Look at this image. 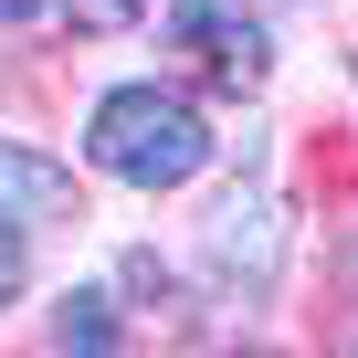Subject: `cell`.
I'll return each instance as SVG.
<instances>
[{
	"label": "cell",
	"mask_w": 358,
	"mask_h": 358,
	"mask_svg": "<svg viewBox=\"0 0 358 358\" xmlns=\"http://www.w3.org/2000/svg\"><path fill=\"white\" fill-rule=\"evenodd\" d=\"M85 158L127 190H179V179L211 169V116L179 85H106L85 116Z\"/></svg>",
	"instance_id": "cell-1"
},
{
	"label": "cell",
	"mask_w": 358,
	"mask_h": 358,
	"mask_svg": "<svg viewBox=\"0 0 358 358\" xmlns=\"http://www.w3.org/2000/svg\"><path fill=\"white\" fill-rule=\"evenodd\" d=\"M169 53H190V74L222 95H264L274 74V32L253 0H169Z\"/></svg>",
	"instance_id": "cell-2"
},
{
	"label": "cell",
	"mask_w": 358,
	"mask_h": 358,
	"mask_svg": "<svg viewBox=\"0 0 358 358\" xmlns=\"http://www.w3.org/2000/svg\"><path fill=\"white\" fill-rule=\"evenodd\" d=\"M64 201H74V179H64L53 158H32V148L0 137V211H11V222H43V211H64Z\"/></svg>",
	"instance_id": "cell-3"
},
{
	"label": "cell",
	"mask_w": 358,
	"mask_h": 358,
	"mask_svg": "<svg viewBox=\"0 0 358 358\" xmlns=\"http://www.w3.org/2000/svg\"><path fill=\"white\" fill-rule=\"evenodd\" d=\"M53 348H64V358H106V348H116L106 285H64V295H53Z\"/></svg>",
	"instance_id": "cell-4"
},
{
	"label": "cell",
	"mask_w": 358,
	"mask_h": 358,
	"mask_svg": "<svg viewBox=\"0 0 358 358\" xmlns=\"http://www.w3.org/2000/svg\"><path fill=\"white\" fill-rule=\"evenodd\" d=\"M22 285H32V243H22V222H11V211H0V306H11Z\"/></svg>",
	"instance_id": "cell-5"
},
{
	"label": "cell",
	"mask_w": 358,
	"mask_h": 358,
	"mask_svg": "<svg viewBox=\"0 0 358 358\" xmlns=\"http://www.w3.org/2000/svg\"><path fill=\"white\" fill-rule=\"evenodd\" d=\"M148 11H158V0H74V32H127Z\"/></svg>",
	"instance_id": "cell-6"
},
{
	"label": "cell",
	"mask_w": 358,
	"mask_h": 358,
	"mask_svg": "<svg viewBox=\"0 0 358 358\" xmlns=\"http://www.w3.org/2000/svg\"><path fill=\"white\" fill-rule=\"evenodd\" d=\"M32 11H43V0H0V22H32Z\"/></svg>",
	"instance_id": "cell-7"
},
{
	"label": "cell",
	"mask_w": 358,
	"mask_h": 358,
	"mask_svg": "<svg viewBox=\"0 0 358 358\" xmlns=\"http://www.w3.org/2000/svg\"><path fill=\"white\" fill-rule=\"evenodd\" d=\"M232 358H274V348H232Z\"/></svg>",
	"instance_id": "cell-8"
}]
</instances>
